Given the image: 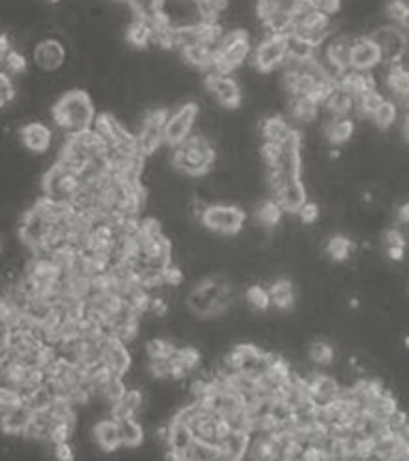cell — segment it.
Here are the masks:
<instances>
[{
  "instance_id": "7402d4cb",
  "label": "cell",
  "mask_w": 409,
  "mask_h": 461,
  "mask_svg": "<svg viewBox=\"0 0 409 461\" xmlns=\"http://www.w3.org/2000/svg\"><path fill=\"white\" fill-rule=\"evenodd\" d=\"M182 51V60L186 66L190 69H199L207 73L211 66H213V47L204 45V43H197V45H190V47H184L180 49Z\"/></svg>"
},
{
  "instance_id": "3957f363",
  "label": "cell",
  "mask_w": 409,
  "mask_h": 461,
  "mask_svg": "<svg viewBox=\"0 0 409 461\" xmlns=\"http://www.w3.org/2000/svg\"><path fill=\"white\" fill-rule=\"evenodd\" d=\"M199 113H201V105L197 103H184L177 109L169 111V118L162 128V146L173 150L182 141H186L197 126Z\"/></svg>"
},
{
  "instance_id": "8d00e7d4",
  "label": "cell",
  "mask_w": 409,
  "mask_h": 461,
  "mask_svg": "<svg viewBox=\"0 0 409 461\" xmlns=\"http://www.w3.org/2000/svg\"><path fill=\"white\" fill-rule=\"evenodd\" d=\"M2 62H4V66H6L11 73H15V75L24 73V71L28 69V60H26V56H24L21 51H17V49H9V51L4 54Z\"/></svg>"
},
{
  "instance_id": "ee69618b",
  "label": "cell",
  "mask_w": 409,
  "mask_h": 461,
  "mask_svg": "<svg viewBox=\"0 0 409 461\" xmlns=\"http://www.w3.org/2000/svg\"><path fill=\"white\" fill-rule=\"evenodd\" d=\"M9 49H11V41H9V36H6V34H0V54L4 56Z\"/></svg>"
},
{
  "instance_id": "7dc6e473",
  "label": "cell",
  "mask_w": 409,
  "mask_h": 461,
  "mask_svg": "<svg viewBox=\"0 0 409 461\" xmlns=\"http://www.w3.org/2000/svg\"><path fill=\"white\" fill-rule=\"evenodd\" d=\"M0 250H2V241H0Z\"/></svg>"
},
{
  "instance_id": "6da1fadb",
  "label": "cell",
  "mask_w": 409,
  "mask_h": 461,
  "mask_svg": "<svg viewBox=\"0 0 409 461\" xmlns=\"http://www.w3.org/2000/svg\"><path fill=\"white\" fill-rule=\"evenodd\" d=\"M51 116L58 124L60 131H64L66 135L71 133H79L92 126V120L96 116L92 96L86 90H68L64 92L51 107Z\"/></svg>"
},
{
  "instance_id": "4316f807",
  "label": "cell",
  "mask_w": 409,
  "mask_h": 461,
  "mask_svg": "<svg viewBox=\"0 0 409 461\" xmlns=\"http://www.w3.org/2000/svg\"><path fill=\"white\" fill-rule=\"evenodd\" d=\"M284 41H286V58H290L294 62H307L316 56L318 47H314L311 43L303 41L301 36H296L292 32L284 34Z\"/></svg>"
},
{
  "instance_id": "d4e9b609",
  "label": "cell",
  "mask_w": 409,
  "mask_h": 461,
  "mask_svg": "<svg viewBox=\"0 0 409 461\" xmlns=\"http://www.w3.org/2000/svg\"><path fill=\"white\" fill-rule=\"evenodd\" d=\"M290 131H292V126L288 124V120L284 116H266L260 124L262 139L269 143H281Z\"/></svg>"
},
{
  "instance_id": "9a60e30c",
  "label": "cell",
  "mask_w": 409,
  "mask_h": 461,
  "mask_svg": "<svg viewBox=\"0 0 409 461\" xmlns=\"http://www.w3.org/2000/svg\"><path fill=\"white\" fill-rule=\"evenodd\" d=\"M145 410V395L139 387H126L122 397L113 402L109 417L111 419H126V417H139Z\"/></svg>"
},
{
  "instance_id": "e0dca14e",
  "label": "cell",
  "mask_w": 409,
  "mask_h": 461,
  "mask_svg": "<svg viewBox=\"0 0 409 461\" xmlns=\"http://www.w3.org/2000/svg\"><path fill=\"white\" fill-rule=\"evenodd\" d=\"M269 295H271V305H275V310L279 312H292L296 308V288L284 275L275 278L269 284Z\"/></svg>"
},
{
  "instance_id": "ab89813d",
  "label": "cell",
  "mask_w": 409,
  "mask_h": 461,
  "mask_svg": "<svg viewBox=\"0 0 409 461\" xmlns=\"http://www.w3.org/2000/svg\"><path fill=\"white\" fill-rule=\"evenodd\" d=\"M17 96V88L13 83V79L6 73H0V98L4 101V105L13 103Z\"/></svg>"
},
{
  "instance_id": "44dd1931",
  "label": "cell",
  "mask_w": 409,
  "mask_h": 461,
  "mask_svg": "<svg viewBox=\"0 0 409 461\" xmlns=\"http://www.w3.org/2000/svg\"><path fill=\"white\" fill-rule=\"evenodd\" d=\"M118 434L120 445L126 449H139L145 442V427L137 421V417L118 419Z\"/></svg>"
},
{
  "instance_id": "60d3db41",
  "label": "cell",
  "mask_w": 409,
  "mask_h": 461,
  "mask_svg": "<svg viewBox=\"0 0 409 461\" xmlns=\"http://www.w3.org/2000/svg\"><path fill=\"white\" fill-rule=\"evenodd\" d=\"M382 243H384V248H405V233L401 229H397V227H393V229H386L384 230V239H382Z\"/></svg>"
},
{
  "instance_id": "9c48e42d",
  "label": "cell",
  "mask_w": 409,
  "mask_h": 461,
  "mask_svg": "<svg viewBox=\"0 0 409 461\" xmlns=\"http://www.w3.org/2000/svg\"><path fill=\"white\" fill-rule=\"evenodd\" d=\"M47 233H49V221H47L43 214H38L34 208H30V210L19 218L17 235H19L21 243L28 245L30 250L43 245L45 239H47Z\"/></svg>"
},
{
  "instance_id": "cb8c5ba5",
  "label": "cell",
  "mask_w": 409,
  "mask_h": 461,
  "mask_svg": "<svg viewBox=\"0 0 409 461\" xmlns=\"http://www.w3.org/2000/svg\"><path fill=\"white\" fill-rule=\"evenodd\" d=\"M322 107L328 111L331 118H350V113L354 109V96H350L343 88L335 86Z\"/></svg>"
},
{
  "instance_id": "ffe728a7",
  "label": "cell",
  "mask_w": 409,
  "mask_h": 461,
  "mask_svg": "<svg viewBox=\"0 0 409 461\" xmlns=\"http://www.w3.org/2000/svg\"><path fill=\"white\" fill-rule=\"evenodd\" d=\"M30 419H32V410L21 402L19 406L11 408L9 412H4L0 417V432L6 436H21V432L30 423Z\"/></svg>"
},
{
  "instance_id": "d6a6232c",
  "label": "cell",
  "mask_w": 409,
  "mask_h": 461,
  "mask_svg": "<svg viewBox=\"0 0 409 461\" xmlns=\"http://www.w3.org/2000/svg\"><path fill=\"white\" fill-rule=\"evenodd\" d=\"M184 460L190 461H215L219 460V447L215 442H207V440H197L190 445V449L186 451Z\"/></svg>"
},
{
  "instance_id": "4dcf8cb0",
  "label": "cell",
  "mask_w": 409,
  "mask_h": 461,
  "mask_svg": "<svg viewBox=\"0 0 409 461\" xmlns=\"http://www.w3.org/2000/svg\"><path fill=\"white\" fill-rule=\"evenodd\" d=\"M107 146L113 143L118 131H120V122L113 113H96L94 120H92V126H90Z\"/></svg>"
},
{
  "instance_id": "7bdbcfd3",
  "label": "cell",
  "mask_w": 409,
  "mask_h": 461,
  "mask_svg": "<svg viewBox=\"0 0 409 461\" xmlns=\"http://www.w3.org/2000/svg\"><path fill=\"white\" fill-rule=\"evenodd\" d=\"M53 457H58V460H73L75 453H73V449H71L68 442H60V445H53Z\"/></svg>"
},
{
  "instance_id": "f35d334b",
  "label": "cell",
  "mask_w": 409,
  "mask_h": 461,
  "mask_svg": "<svg viewBox=\"0 0 409 461\" xmlns=\"http://www.w3.org/2000/svg\"><path fill=\"white\" fill-rule=\"evenodd\" d=\"M296 216L303 225H316L320 221V206L314 201H305L301 206V210L296 212Z\"/></svg>"
},
{
  "instance_id": "1f68e13d",
  "label": "cell",
  "mask_w": 409,
  "mask_h": 461,
  "mask_svg": "<svg viewBox=\"0 0 409 461\" xmlns=\"http://www.w3.org/2000/svg\"><path fill=\"white\" fill-rule=\"evenodd\" d=\"M354 241L350 239V237H346V235H341V233H335L331 239H328V243H326V254L333 258V260H337V263H346L350 256H352V252H354Z\"/></svg>"
},
{
  "instance_id": "d590c367",
  "label": "cell",
  "mask_w": 409,
  "mask_h": 461,
  "mask_svg": "<svg viewBox=\"0 0 409 461\" xmlns=\"http://www.w3.org/2000/svg\"><path fill=\"white\" fill-rule=\"evenodd\" d=\"M53 402V397L49 395V391L41 385V387H36L32 393H28L26 397H24V404L30 408V410H45V408H49V404Z\"/></svg>"
},
{
  "instance_id": "5bb4252c",
  "label": "cell",
  "mask_w": 409,
  "mask_h": 461,
  "mask_svg": "<svg viewBox=\"0 0 409 461\" xmlns=\"http://www.w3.org/2000/svg\"><path fill=\"white\" fill-rule=\"evenodd\" d=\"M192 442H195V434H192L190 425L173 421V419L167 423V440H165V445L169 447V457L184 460V455H186V451L190 449Z\"/></svg>"
},
{
  "instance_id": "bcb514c9",
  "label": "cell",
  "mask_w": 409,
  "mask_h": 461,
  "mask_svg": "<svg viewBox=\"0 0 409 461\" xmlns=\"http://www.w3.org/2000/svg\"><path fill=\"white\" fill-rule=\"evenodd\" d=\"M51 2H60V0H51Z\"/></svg>"
},
{
  "instance_id": "ba28073f",
  "label": "cell",
  "mask_w": 409,
  "mask_h": 461,
  "mask_svg": "<svg viewBox=\"0 0 409 461\" xmlns=\"http://www.w3.org/2000/svg\"><path fill=\"white\" fill-rule=\"evenodd\" d=\"M382 64L378 45L369 34H356L350 49V69L354 71H376Z\"/></svg>"
},
{
  "instance_id": "d6986e66",
  "label": "cell",
  "mask_w": 409,
  "mask_h": 461,
  "mask_svg": "<svg viewBox=\"0 0 409 461\" xmlns=\"http://www.w3.org/2000/svg\"><path fill=\"white\" fill-rule=\"evenodd\" d=\"M247 445H249V434H247V432L230 430V432L217 442V447H219V460H245Z\"/></svg>"
},
{
  "instance_id": "603a6c76",
  "label": "cell",
  "mask_w": 409,
  "mask_h": 461,
  "mask_svg": "<svg viewBox=\"0 0 409 461\" xmlns=\"http://www.w3.org/2000/svg\"><path fill=\"white\" fill-rule=\"evenodd\" d=\"M356 34H335L333 41L326 45L324 54L339 66V69H350V49H352V41Z\"/></svg>"
},
{
  "instance_id": "f546056e",
  "label": "cell",
  "mask_w": 409,
  "mask_h": 461,
  "mask_svg": "<svg viewBox=\"0 0 409 461\" xmlns=\"http://www.w3.org/2000/svg\"><path fill=\"white\" fill-rule=\"evenodd\" d=\"M309 361L316 365V368H331L337 359V350L331 342L326 340H314L309 344Z\"/></svg>"
},
{
  "instance_id": "484cf974",
  "label": "cell",
  "mask_w": 409,
  "mask_h": 461,
  "mask_svg": "<svg viewBox=\"0 0 409 461\" xmlns=\"http://www.w3.org/2000/svg\"><path fill=\"white\" fill-rule=\"evenodd\" d=\"M243 303L254 314H266L271 310V295L269 288L262 284H249L243 293Z\"/></svg>"
},
{
  "instance_id": "7c38bea8",
  "label": "cell",
  "mask_w": 409,
  "mask_h": 461,
  "mask_svg": "<svg viewBox=\"0 0 409 461\" xmlns=\"http://www.w3.org/2000/svg\"><path fill=\"white\" fill-rule=\"evenodd\" d=\"M307 385H309V397H311L314 408L328 406L331 402H335L339 397V391H341L335 376H326V374H320V372H314L307 378Z\"/></svg>"
},
{
  "instance_id": "74e56055",
  "label": "cell",
  "mask_w": 409,
  "mask_h": 461,
  "mask_svg": "<svg viewBox=\"0 0 409 461\" xmlns=\"http://www.w3.org/2000/svg\"><path fill=\"white\" fill-rule=\"evenodd\" d=\"M21 402H24V400H21V395H19L15 389L2 387V385H0V417H2L4 412H9L11 408L19 406Z\"/></svg>"
},
{
  "instance_id": "277c9868",
  "label": "cell",
  "mask_w": 409,
  "mask_h": 461,
  "mask_svg": "<svg viewBox=\"0 0 409 461\" xmlns=\"http://www.w3.org/2000/svg\"><path fill=\"white\" fill-rule=\"evenodd\" d=\"M369 36L378 45L382 62H399L408 58V34L403 28L393 24H382V26H376Z\"/></svg>"
},
{
  "instance_id": "8fae6325",
  "label": "cell",
  "mask_w": 409,
  "mask_h": 461,
  "mask_svg": "<svg viewBox=\"0 0 409 461\" xmlns=\"http://www.w3.org/2000/svg\"><path fill=\"white\" fill-rule=\"evenodd\" d=\"M103 361L107 363V368L118 374V376H126L133 368V353L126 344H122L120 340H115L113 335H105L103 340Z\"/></svg>"
},
{
  "instance_id": "e575fe53",
  "label": "cell",
  "mask_w": 409,
  "mask_h": 461,
  "mask_svg": "<svg viewBox=\"0 0 409 461\" xmlns=\"http://www.w3.org/2000/svg\"><path fill=\"white\" fill-rule=\"evenodd\" d=\"M384 15H386V24L399 26L403 30H408L409 21V6L405 0H388V4L384 6Z\"/></svg>"
},
{
  "instance_id": "b9f144b4",
  "label": "cell",
  "mask_w": 409,
  "mask_h": 461,
  "mask_svg": "<svg viewBox=\"0 0 409 461\" xmlns=\"http://www.w3.org/2000/svg\"><path fill=\"white\" fill-rule=\"evenodd\" d=\"M341 4H343V0H314V6H316L320 13H324L326 17L337 15V13L341 11Z\"/></svg>"
},
{
  "instance_id": "836d02e7",
  "label": "cell",
  "mask_w": 409,
  "mask_h": 461,
  "mask_svg": "<svg viewBox=\"0 0 409 461\" xmlns=\"http://www.w3.org/2000/svg\"><path fill=\"white\" fill-rule=\"evenodd\" d=\"M175 350H177L175 342H171L167 338H150L145 342V355L150 361L152 359H169L175 355Z\"/></svg>"
},
{
  "instance_id": "f1b7e54d",
  "label": "cell",
  "mask_w": 409,
  "mask_h": 461,
  "mask_svg": "<svg viewBox=\"0 0 409 461\" xmlns=\"http://www.w3.org/2000/svg\"><path fill=\"white\" fill-rule=\"evenodd\" d=\"M397 120H399V105L393 98H384L382 105L371 116V124L380 131L393 128L397 124Z\"/></svg>"
},
{
  "instance_id": "f6af8a7d",
  "label": "cell",
  "mask_w": 409,
  "mask_h": 461,
  "mask_svg": "<svg viewBox=\"0 0 409 461\" xmlns=\"http://www.w3.org/2000/svg\"><path fill=\"white\" fill-rule=\"evenodd\" d=\"M2 58H4V56H2V54H0V62H2Z\"/></svg>"
},
{
  "instance_id": "8992f818",
  "label": "cell",
  "mask_w": 409,
  "mask_h": 461,
  "mask_svg": "<svg viewBox=\"0 0 409 461\" xmlns=\"http://www.w3.org/2000/svg\"><path fill=\"white\" fill-rule=\"evenodd\" d=\"M286 60V41L284 34H269L258 43L252 56V69L258 73H271L281 66Z\"/></svg>"
},
{
  "instance_id": "30bf717a",
  "label": "cell",
  "mask_w": 409,
  "mask_h": 461,
  "mask_svg": "<svg viewBox=\"0 0 409 461\" xmlns=\"http://www.w3.org/2000/svg\"><path fill=\"white\" fill-rule=\"evenodd\" d=\"M34 62L45 73H56L66 62V45L60 39H45L34 47Z\"/></svg>"
},
{
  "instance_id": "4fadbf2b",
  "label": "cell",
  "mask_w": 409,
  "mask_h": 461,
  "mask_svg": "<svg viewBox=\"0 0 409 461\" xmlns=\"http://www.w3.org/2000/svg\"><path fill=\"white\" fill-rule=\"evenodd\" d=\"M19 137H21V143L26 146L28 152H32V154H47L49 148L53 146V137L56 135L43 122H28L21 128Z\"/></svg>"
},
{
  "instance_id": "ac0fdd59",
  "label": "cell",
  "mask_w": 409,
  "mask_h": 461,
  "mask_svg": "<svg viewBox=\"0 0 409 461\" xmlns=\"http://www.w3.org/2000/svg\"><path fill=\"white\" fill-rule=\"evenodd\" d=\"M324 139L331 146H346L356 133V122L352 118H331L324 124Z\"/></svg>"
},
{
  "instance_id": "7a4b0ae2",
  "label": "cell",
  "mask_w": 409,
  "mask_h": 461,
  "mask_svg": "<svg viewBox=\"0 0 409 461\" xmlns=\"http://www.w3.org/2000/svg\"><path fill=\"white\" fill-rule=\"evenodd\" d=\"M199 221L204 229L215 233V235H239L241 230L245 229L247 223V214L243 208L230 206V203H211L201 210Z\"/></svg>"
},
{
  "instance_id": "52a82bcc",
  "label": "cell",
  "mask_w": 409,
  "mask_h": 461,
  "mask_svg": "<svg viewBox=\"0 0 409 461\" xmlns=\"http://www.w3.org/2000/svg\"><path fill=\"white\" fill-rule=\"evenodd\" d=\"M273 199L279 203L284 214H296L301 210V206L307 201V186L303 182V176L284 178L281 184L277 186Z\"/></svg>"
},
{
  "instance_id": "83f0119b",
  "label": "cell",
  "mask_w": 409,
  "mask_h": 461,
  "mask_svg": "<svg viewBox=\"0 0 409 461\" xmlns=\"http://www.w3.org/2000/svg\"><path fill=\"white\" fill-rule=\"evenodd\" d=\"M126 41L135 49H147L152 45V26L145 19H133L126 26Z\"/></svg>"
},
{
  "instance_id": "2e32d148",
  "label": "cell",
  "mask_w": 409,
  "mask_h": 461,
  "mask_svg": "<svg viewBox=\"0 0 409 461\" xmlns=\"http://www.w3.org/2000/svg\"><path fill=\"white\" fill-rule=\"evenodd\" d=\"M92 440L103 453H115L120 445V434H118V421L111 417H103L94 421L92 427Z\"/></svg>"
},
{
  "instance_id": "5b68a950",
  "label": "cell",
  "mask_w": 409,
  "mask_h": 461,
  "mask_svg": "<svg viewBox=\"0 0 409 461\" xmlns=\"http://www.w3.org/2000/svg\"><path fill=\"white\" fill-rule=\"evenodd\" d=\"M204 88L222 109L234 111L241 107L243 90H241V83L232 75H219V73L209 71V73H204Z\"/></svg>"
}]
</instances>
